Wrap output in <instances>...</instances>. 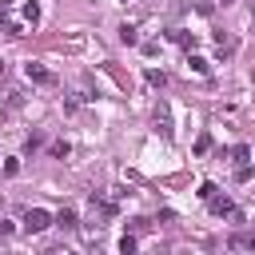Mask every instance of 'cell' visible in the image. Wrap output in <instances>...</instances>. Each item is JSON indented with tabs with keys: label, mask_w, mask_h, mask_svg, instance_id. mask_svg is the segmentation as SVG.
<instances>
[{
	"label": "cell",
	"mask_w": 255,
	"mask_h": 255,
	"mask_svg": "<svg viewBox=\"0 0 255 255\" xmlns=\"http://www.w3.org/2000/svg\"><path fill=\"white\" fill-rule=\"evenodd\" d=\"M8 4H12V0H0V8H8Z\"/></svg>",
	"instance_id": "9a60e30c"
},
{
	"label": "cell",
	"mask_w": 255,
	"mask_h": 255,
	"mask_svg": "<svg viewBox=\"0 0 255 255\" xmlns=\"http://www.w3.org/2000/svg\"><path fill=\"white\" fill-rule=\"evenodd\" d=\"M24 72H28V80H36V84H52V80H56V76H52L48 68H40V64H28Z\"/></svg>",
	"instance_id": "7a4b0ae2"
},
{
	"label": "cell",
	"mask_w": 255,
	"mask_h": 255,
	"mask_svg": "<svg viewBox=\"0 0 255 255\" xmlns=\"http://www.w3.org/2000/svg\"><path fill=\"white\" fill-rule=\"evenodd\" d=\"M48 223H52V215H48L44 207H32V211L24 215V231H32V235H36V231H44Z\"/></svg>",
	"instance_id": "6da1fadb"
},
{
	"label": "cell",
	"mask_w": 255,
	"mask_h": 255,
	"mask_svg": "<svg viewBox=\"0 0 255 255\" xmlns=\"http://www.w3.org/2000/svg\"><path fill=\"white\" fill-rule=\"evenodd\" d=\"M155 128L163 131V139H171V120H167V108H163V104L155 108Z\"/></svg>",
	"instance_id": "3957f363"
},
{
	"label": "cell",
	"mask_w": 255,
	"mask_h": 255,
	"mask_svg": "<svg viewBox=\"0 0 255 255\" xmlns=\"http://www.w3.org/2000/svg\"><path fill=\"white\" fill-rule=\"evenodd\" d=\"M187 64H191V68H195V72H199V76H207V60H199V56H191V60H187Z\"/></svg>",
	"instance_id": "8fae6325"
},
{
	"label": "cell",
	"mask_w": 255,
	"mask_h": 255,
	"mask_svg": "<svg viewBox=\"0 0 255 255\" xmlns=\"http://www.w3.org/2000/svg\"><path fill=\"white\" fill-rule=\"evenodd\" d=\"M120 40H124V44H135L139 36H135V28H131V24H124V28H120Z\"/></svg>",
	"instance_id": "52a82bcc"
},
{
	"label": "cell",
	"mask_w": 255,
	"mask_h": 255,
	"mask_svg": "<svg viewBox=\"0 0 255 255\" xmlns=\"http://www.w3.org/2000/svg\"><path fill=\"white\" fill-rule=\"evenodd\" d=\"M223 4H231V0H223Z\"/></svg>",
	"instance_id": "ac0fdd59"
},
{
	"label": "cell",
	"mask_w": 255,
	"mask_h": 255,
	"mask_svg": "<svg viewBox=\"0 0 255 255\" xmlns=\"http://www.w3.org/2000/svg\"><path fill=\"white\" fill-rule=\"evenodd\" d=\"M171 40L183 44V48H195V36H187V32H171Z\"/></svg>",
	"instance_id": "ba28073f"
},
{
	"label": "cell",
	"mask_w": 255,
	"mask_h": 255,
	"mask_svg": "<svg viewBox=\"0 0 255 255\" xmlns=\"http://www.w3.org/2000/svg\"><path fill=\"white\" fill-rule=\"evenodd\" d=\"M199 199H215V183H203L199 187Z\"/></svg>",
	"instance_id": "4fadbf2b"
},
{
	"label": "cell",
	"mask_w": 255,
	"mask_h": 255,
	"mask_svg": "<svg viewBox=\"0 0 255 255\" xmlns=\"http://www.w3.org/2000/svg\"><path fill=\"white\" fill-rule=\"evenodd\" d=\"M207 203H211V211H215V215H231V211H235V207H231V199H227V195H223V199H219V195H215V199H207Z\"/></svg>",
	"instance_id": "5b68a950"
},
{
	"label": "cell",
	"mask_w": 255,
	"mask_h": 255,
	"mask_svg": "<svg viewBox=\"0 0 255 255\" xmlns=\"http://www.w3.org/2000/svg\"><path fill=\"white\" fill-rule=\"evenodd\" d=\"M147 84H151V88H163L167 76H163V72H147Z\"/></svg>",
	"instance_id": "30bf717a"
},
{
	"label": "cell",
	"mask_w": 255,
	"mask_h": 255,
	"mask_svg": "<svg viewBox=\"0 0 255 255\" xmlns=\"http://www.w3.org/2000/svg\"><path fill=\"white\" fill-rule=\"evenodd\" d=\"M207 147H211V135H199V139H195V151H199V155H203V151H207Z\"/></svg>",
	"instance_id": "7c38bea8"
},
{
	"label": "cell",
	"mask_w": 255,
	"mask_h": 255,
	"mask_svg": "<svg viewBox=\"0 0 255 255\" xmlns=\"http://www.w3.org/2000/svg\"><path fill=\"white\" fill-rule=\"evenodd\" d=\"M8 255H16V251H8Z\"/></svg>",
	"instance_id": "e0dca14e"
},
{
	"label": "cell",
	"mask_w": 255,
	"mask_h": 255,
	"mask_svg": "<svg viewBox=\"0 0 255 255\" xmlns=\"http://www.w3.org/2000/svg\"><path fill=\"white\" fill-rule=\"evenodd\" d=\"M24 20H28V24H36V20H40V4H36V0H28V4H24Z\"/></svg>",
	"instance_id": "8992f818"
},
{
	"label": "cell",
	"mask_w": 255,
	"mask_h": 255,
	"mask_svg": "<svg viewBox=\"0 0 255 255\" xmlns=\"http://www.w3.org/2000/svg\"><path fill=\"white\" fill-rule=\"evenodd\" d=\"M56 227H64V231H76V211H72V207H64V211L56 215Z\"/></svg>",
	"instance_id": "277c9868"
},
{
	"label": "cell",
	"mask_w": 255,
	"mask_h": 255,
	"mask_svg": "<svg viewBox=\"0 0 255 255\" xmlns=\"http://www.w3.org/2000/svg\"><path fill=\"white\" fill-rule=\"evenodd\" d=\"M120 255H135V239H131V235L120 239Z\"/></svg>",
	"instance_id": "9c48e42d"
},
{
	"label": "cell",
	"mask_w": 255,
	"mask_h": 255,
	"mask_svg": "<svg viewBox=\"0 0 255 255\" xmlns=\"http://www.w3.org/2000/svg\"><path fill=\"white\" fill-rule=\"evenodd\" d=\"M44 255H76V251H68V247H52V251H44Z\"/></svg>",
	"instance_id": "5bb4252c"
},
{
	"label": "cell",
	"mask_w": 255,
	"mask_h": 255,
	"mask_svg": "<svg viewBox=\"0 0 255 255\" xmlns=\"http://www.w3.org/2000/svg\"><path fill=\"white\" fill-rule=\"evenodd\" d=\"M0 76H4V60H0Z\"/></svg>",
	"instance_id": "2e32d148"
}]
</instances>
